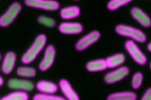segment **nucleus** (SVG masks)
I'll list each match as a JSON object with an SVG mask.
<instances>
[{
	"instance_id": "ddd939ff",
	"label": "nucleus",
	"mask_w": 151,
	"mask_h": 100,
	"mask_svg": "<svg viewBox=\"0 0 151 100\" xmlns=\"http://www.w3.org/2000/svg\"><path fill=\"white\" fill-rule=\"evenodd\" d=\"M35 87L40 93L45 94H54L58 90V86L55 83L46 80L38 81Z\"/></svg>"
},
{
	"instance_id": "4468645a",
	"label": "nucleus",
	"mask_w": 151,
	"mask_h": 100,
	"mask_svg": "<svg viewBox=\"0 0 151 100\" xmlns=\"http://www.w3.org/2000/svg\"><path fill=\"white\" fill-rule=\"evenodd\" d=\"M133 18L144 27H149L151 25V20L149 16L142 9L137 7H133L130 11Z\"/></svg>"
},
{
	"instance_id": "4be33fe9",
	"label": "nucleus",
	"mask_w": 151,
	"mask_h": 100,
	"mask_svg": "<svg viewBox=\"0 0 151 100\" xmlns=\"http://www.w3.org/2000/svg\"><path fill=\"white\" fill-rule=\"evenodd\" d=\"M37 21L40 24L48 28H52L55 25V21L53 18L45 15L39 16L37 18Z\"/></svg>"
},
{
	"instance_id": "a211bd4d",
	"label": "nucleus",
	"mask_w": 151,
	"mask_h": 100,
	"mask_svg": "<svg viewBox=\"0 0 151 100\" xmlns=\"http://www.w3.org/2000/svg\"><path fill=\"white\" fill-rule=\"evenodd\" d=\"M107 68H114L122 65L124 60L125 56L123 54H116L105 59Z\"/></svg>"
},
{
	"instance_id": "f03ea898",
	"label": "nucleus",
	"mask_w": 151,
	"mask_h": 100,
	"mask_svg": "<svg viewBox=\"0 0 151 100\" xmlns=\"http://www.w3.org/2000/svg\"><path fill=\"white\" fill-rule=\"evenodd\" d=\"M115 31L120 35L131 38L139 42H144L146 40V36L142 31L131 26L120 24L116 26Z\"/></svg>"
},
{
	"instance_id": "6ab92c4d",
	"label": "nucleus",
	"mask_w": 151,
	"mask_h": 100,
	"mask_svg": "<svg viewBox=\"0 0 151 100\" xmlns=\"http://www.w3.org/2000/svg\"><path fill=\"white\" fill-rule=\"evenodd\" d=\"M29 95L27 92L15 91L11 92L2 97L0 100H28Z\"/></svg>"
},
{
	"instance_id": "c756f323",
	"label": "nucleus",
	"mask_w": 151,
	"mask_h": 100,
	"mask_svg": "<svg viewBox=\"0 0 151 100\" xmlns=\"http://www.w3.org/2000/svg\"><path fill=\"white\" fill-rule=\"evenodd\" d=\"M0 98H1V97H0Z\"/></svg>"
},
{
	"instance_id": "a878e982",
	"label": "nucleus",
	"mask_w": 151,
	"mask_h": 100,
	"mask_svg": "<svg viewBox=\"0 0 151 100\" xmlns=\"http://www.w3.org/2000/svg\"><path fill=\"white\" fill-rule=\"evenodd\" d=\"M4 80L3 78L0 76V87L4 84Z\"/></svg>"
},
{
	"instance_id": "f3484780",
	"label": "nucleus",
	"mask_w": 151,
	"mask_h": 100,
	"mask_svg": "<svg viewBox=\"0 0 151 100\" xmlns=\"http://www.w3.org/2000/svg\"><path fill=\"white\" fill-rule=\"evenodd\" d=\"M107 65L104 59H98L88 62L86 64V68L90 72H97L106 69Z\"/></svg>"
},
{
	"instance_id": "6e6552de",
	"label": "nucleus",
	"mask_w": 151,
	"mask_h": 100,
	"mask_svg": "<svg viewBox=\"0 0 151 100\" xmlns=\"http://www.w3.org/2000/svg\"><path fill=\"white\" fill-rule=\"evenodd\" d=\"M100 37V33L97 30L93 31L81 38L76 43V48L78 51H83L90 45L95 43Z\"/></svg>"
},
{
	"instance_id": "c85d7f7f",
	"label": "nucleus",
	"mask_w": 151,
	"mask_h": 100,
	"mask_svg": "<svg viewBox=\"0 0 151 100\" xmlns=\"http://www.w3.org/2000/svg\"><path fill=\"white\" fill-rule=\"evenodd\" d=\"M150 69H151V62H150Z\"/></svg>"
},
{
	"instance_id": "7ed1b4c3",
	"label": "nucleus",
	"mask_w": 151,
	"mask_h": 100,
	"mask_svg": "<svg viewBox=\"0 0 151 100\" xmlns=\"http://www.w3.org/2000/svg\"><path fill=\"white\" fill-rule=\"evenodd\" d=\"M22 9V6L18 2L12 3L8 9L0 16V26L5 28L11 25Z\"/></svg>"
},
{
	"instance_id": "9d476101",
	"label": "nucleus",
	"mask_w": 151,
	"mask_h": 100,
	"mask_svg": "<svg viewBox=\"0 0 151 100\" xmlns=\"http://www.w3.org/2000/svg\"><path fill=\"white\" fill-rule=\"evenodd\" d=\"M129 69L127 67H120L107 73L104 76V81L107 84H113L118 82L126 77L129 74Z\"/></svg>"
},
{
	"instance_id": "5701e85b",
	"label": "nucleus",
	"mask_w": 151,
	"mask_h": 100,
	"mask_svg": "<svg viewBox=\"0 0 151 100\" xmlns=\"http://www.w3.org/2000/svg\"><path fill=\"white\" fill-rule=\"evenodd\" d=\"M130 2L129 0H111L107 4V7L110 11H114Z\"/></svg>"
},
{
	"instance_id": "bb28decb",
	"label": "nucleus",
	"mask_w": 151,
	"mask_h": 100,
	"mask_svg": "<svg viewBox=\"0 0 151 100\" xmlns=\"http://www.w3.org/2000/svg\"><path fill=\"white\" fill-rule=\"evenodd\" d=\"M147 49L150 51V52H151V42L148 44V45H147Z\"/></svg>"
},
{
	"instance_id": "2eb2a0df",
	"label": "nucleus",
	"mask_w": 151,
	"mask_h": 100,
	"mask_svg": "<svg viewBox=\"0 0 151 100\" xmlns=\"http://www.w3.org/2000/svg\"><path fill=\"white\" fill-rule=\"evenodd\" d=\"M136 94L132 91L118 92L110 94L107 100H136Z\"/></svg>"
},
{
	"instance_id": "9b49d317",
	"label": "nucleus",
	"mask_w": 151,
	"mask_h": 100,
	"mask_svg": "<svg viewBox=\"0 0 151 100\" xmlns=\"http://www.w3.org/2000/svg\"><path fill=\"white\" fill-rule=\"evenodd\" d=\"M58 85L67 100H80L78 94L67 79H61L58 82Z\"/></svg>"
},
{
	"instance_id": "aec40b11",
	"label": "nucleus",
	"mask_w": 151,
	"mask_h": 100,
	"mask_svg": "<svg viewBox=\"0 0 151 100\" xmlns=\"http://www.w3.org/2000/svg\"><path fill=\"white\" fill-rule=\"evenodd\" d=\"M16 72L18 76L23 78H34L37 75V71L34 68L26 66L18 67Z\"/></svg>"
},
{
	"instance_id": "412c9836",
	"label": "nucleus",
	"mask_w": 151,
	"mask_h": 100,
	"mask_svg": "<svg viewBox=\"0 0 151 100\" xmlns=\"http://www.w3.org/2000/svg\"><path fill=\"white\" fill-rule=\"evenodd\" d=\"M32 100H66L65 98L54 94H45L41 93L35 94Z\"/></svg>"
},
{
	"instance_id": "f257e3e1",
	"label": "nucleus",
	"mask_w": 151,
	"mask_h": 100,
	"mask_svg": "<svg viewBox=\"0 0 151 100\" xmlns=\"http://www.w3.org/2000/svg\"><path fill=\"white\" fill-rule=\"evenodd\" d=\"M47 40V36L44 34H38L31 45L21 56V62L24 64H29L33 62L44 48Z\"/></svg>"
},
{
	"instance_id": "b1692460",
	"label": "nucleus",
	"mask_w": 151,
	"mask_h": 100,
	"mask_svg": "<svg viewBox=\"0 0 151 100\" xmlns=\"http://www.w3.org/2000/svg\"><path fill=\"white\" fill-rule=\"evenodd\" d=\"M143 76L140 72H136L132 79V86L133 89H138L142 85Z\"/></svg>"
},
{
	"instance_id": "cd10ccee",
	"label": "nucleus",
	"mask_w": 151,
	"mask_h": 100,
	"mask_svg": "<svg viewBox=\"0 0 151 100\" xmlns=\"http://www.w3.org/2000/svg\"><path fill=\"white\" fill-rule=\"evenodd\" d=\"M1 55L0 54V61H1Z\"/></svg>"
},
{
	"instance_id": "39448f33",
	"label": "nucleus",
	"mask_w": 151,
	"mask_h": 100,
	"mask_svg": "<svg viewBox=\"0 0 151 100\" xmlns=\"http://www.w3.org/2000/svg\"><path fill=\"white\" fill-rule=\"evenodd\" d=\"M56 54V50L54 46L52 44L47 45L45 48L44 56L40 62L38 68L41 71H47L53 64Z\"/></svg>"
},
{
	"instance_id": "393cba45",
	"label": "nucleus",
	"mask_w": 151,
	"mask_h": 100,
	"mask_svg": "<svg viewBox=\"0 0 151 100\" xmlns=\"http://www.w3.org/2000/svg\"><path fill=\"white\" fill-rule=\"evenodd\" d=\"M141 100H151V87L145 91Z\"/></svg>"
},
{
	"instance_id": "0eeeda50",
	"label": "nucleus",
	"mask_w": 151,
	"mask_h": 100,
	"mask_svg": "<svg viewBox=\"0 0 151 100\" xmlns=\"http://www.w3.org/2000/svg\"><path fill=\"white\" fill-rule=\"evenodd\" d=\"M9 88L15 91L30 92L34 89L35 85L31 81L25 79L11 78L7 82Z\"/></svg>"
},
{
	"instance_id": "423d86ee",
	"label": "nucleus",
	"mask_w": 151,
	"mask_h": 100,
	"mask_svg": "<svg viewBox=\"0 0 151 100\" xmlns=\"http://www.w3.org/2000/svg\"><path fill=\"white\" fill-rule=\"evenodd\" d=\"M124 46L134 61L140 65H144L146 64L147 61L146 56L133 41H127L124 44Z\"/></svg>"
},
{
	"instance_id": "1a4fd4ad",
	"label": "nucleus",
	"mask_w": 151,
	"mask_h": 100,
	"mask_svg": "<svg viewBox=\"0 0 151 100\" xmlns=\"http://www.w3.org/2000/svg\"><path fill=\"white\" fill-rule=\"evenodd\" d=\"M17 59L15 53L12 51H8L4 56L2 64L1 71L5 75L9 74L14 69Z\"/></svg>"
},
{
	"instance_id": "f8f14e48",
	"label": "nucleus",
	"mask_w": 151,
	"mask_h": 100,
	"mask_svg": "<svg viewBox=\"0 0 151 100\" xmlns=\"http://www.w3.org/2000/svg\"><path fill=\"white\" fill-rule=\"evenodd\" d=\"M83 26L78 22H62L58 26L59 31L64 34H77L83 31Z\"/></svg>"
},
{
	"instance_id": "dca6fc26",
	"label": "nucleus",
	"mask_w": 151,
	"mask_h": 100,
	"mask_svg": "<svg viewBox=\"0 0 151 100\" xmlns=\"http://www.w3.org/2000/svg\"><path fill=\"white\" fill-rule=\"evenodd\" d=\"M80 9L77 6H70L64 7L60 11V16L63 19H70L78 16Z\"/></svg>"
},
{
	"instance_id": "20e7f679",
	"label": "nucleus",
	"mask_w": 151,
	"mask_h": 100,
	"mask_svg": "<svg viewBox=\"0 0 151 100\" xmlns=\"http://www.w3.org/2000/svg\"><path fill=\"white\" fill-rule=\"evenodd\" d=\"M26 6L48 11H54L60 7L59 3L54 0H25Z\"/></svg>"
}]
</instances>
